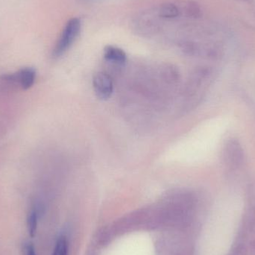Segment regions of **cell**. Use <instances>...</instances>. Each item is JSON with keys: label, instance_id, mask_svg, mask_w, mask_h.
Returning a JSON list of instances; mask_svg holds the SVG:
<instances>
[{"label": "cell", "instance_id": "cell-7", "mask_svg": "<svg viewBox=\"0 0 255 255\" xmlns=\"http://www.w3.org/2000/svg\"><path fill=\"white\" fill-rule=\"evenodd\" d=\"M28 231L31 238H34L36 235L37 226V214L35 211H32L30 213L28 217Z\"/></svg>", "mask_w": 255, "mask_h": 255}, {"label": "cell", "instance_id": "cell-8", "mask_svg": "<svg viewBox=\"0 0 255 255\" xmlns=\"http://www.w3.org/2000/svg\"><path fill=\"white\" fill-rule=\"evenodd\" d=\"M25 255H36L35 250L32 244H28L25 246Z\"/></svg>", "mask_w": 255, "mask_h": 255}, {"label": "cell", "instance_id": "cell-5", "mask_svg": "<svg viewBox=\"0 0 255 255\" xmlns=\"http://www.w3.org/2000/svg\"><path fill=\"white\" fill-rule=\"evenodd\" d=\"M179 13V8L173 3H164L159 8V15L165 19H173L178 16Z\"/></svg>", "mask_w": 255, "mask_h": 255}, {"label": "cell", "instance_id": "cell-3", "mask_svg": "<svg viewBox=\"0 0 255 255\" xmlns=\"http://www.w3.org/2000/svg\"><path fill=\"white\" fill-rule=\"evenodd\" d=\"M94 91L97 97L103 100L112 97L114 91L113 80L107 73L100 72L94 76L93 80Z\"/></svg>", "mask_w": 255, "mask_h": 255}, {"label": "cell", "instance_id": "cell-2", "mask_svg": "<svg viewBox=\"0 0 255 255\" xmlns=\"http://www.w3.org/2000/svg\"><path fill=\"white\" fill-rule=\"evenodd\" d=\"M3 80L8 83L15 84L22 90L31 88L35 82L36 71L31 67L22 69L13 74L3 76Z\"/></svg>", "mask_w": 255, "mask_h": 255}, {"label": "cell", "instance_id": "cell-1", "mask_svg": "<svg viewBox=\"0 0 255 255\" xmlns=\"http://www.w3.org/2000/svg\"><path fill=\"white\" fill-rule=\"evenodd\" d=\"M81 27L82 23L79 18H72L67 22L55 45L53 52L54 56L56 58L61 56L70 49L79 36Z\"/></svg>", "mask_w": 255, "mask_h": 255}, {"label": "cell", "instance_id": "cell-4", "mask_svg": "<svg viewBox=\"0 0 255 255\" xmlns=\"http://www.w3.org/2000/svg\"><path fill=\"white\" fill-rule=\"evenodd\" d=\"M104 58L109 62L123 65L127 61V55L121 48L107 46L104 49Z\"/></svg>", "mask_w": 255, "mask_h": 255}, {"label": "cell", "instance_id": "cell-6", "mask_svg": "<svg viewBox=\"0 0 255 255\" xmlns=\"http://www.w3.org/2000/svg\"><path fill=\"white\" fill-rule=\"evenodd\" d=\"M52 255H68V244L65 237L58 238Z\"/></svg>", "mask_w": 255, "mask_h": 255}]
</instances>
